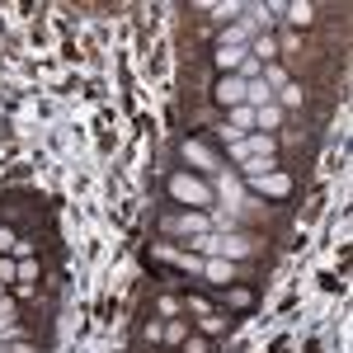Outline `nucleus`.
I'll list each match as a JSON object with an SVG mask.
<instances>
[{"label":"nucleus","instance_id":"20","mask_svg":"<svg viewBox=\"0 0 353 353\" xmlns=\"http://www.w3.org/2000/svg\"><path fill=\"white\" fill-rule=\"evenodd\" d=\"M141 339H146V344H161L165 339V321H146V325H141Z\"/></svg>","mask_w":353,"mask_h":353},{"label":"nucleus","instance_id":"1","mask_svg":"<svg viewBox=\"0 0 353 353\" xmlns=\"http://www.w3.org/2000/svg\"><path fill=\"white\" fill-rule=\"evenodd\" d=\"M165 193H170L174 208H193V212H212V208H217V189H212L208 179L189 174V170H170Z\"/></svg>","mask_w":353,"mask_h":353},{"label":"nucleus","instance_id":"10","mask_svg":"<svg viewBox=\"0 0 353 353\" xmlns=\"http://www.w3.org/2000/svg\"><path fill=\"white\" fill-rule=\"evenodd\" d=\"M217 297L226 301V311H245V306H254V292H250L245 283H231V288H217Z\"/></svg>","mask_w":353,"mask_h":353},{"label":"nucleus","instance_id":"5","mask_svg":"<svg viewBox=\"0 0 353 353\" xmlns=\"http://www.w3.org/2000/svg\"><path fill=\"white\" fill-rule=\"evenodd\" d=\"M245 278V269L241 264H231V259H203V283L198 288H231V283H241Z\"/></svg>","mask_w":353,"mask_h":353},{"label":"nucleus","instance_id":"22","mask_svg":"<svg viewBox=\"0 0 353 353\" xmlns=\"http://www.w3.org/2000/svg\"><path fill=\"white\" fill-rule=\"evenodd\" d=\"M14 283H38V259H19V278Z\"/></svg>","mask_w":353,"mask_h":353},{"label":"nucleus","instance_id":"18","mask_svg":"<svg viewBox=\"0 0 353 353\" xmlns=\"http://www.w3.org/2000/svg\"><path fill=\"white\" fill-rule=\"evenodd\" d=\"M14 278H19V259L14 254H0V288H10Z\"/></svg>","mask_w":353,"mask_h":353},{"label":"nucleus","instance_id":"15","mask_svg":"<svg viewBox=\"0 0 353 353\" xmlns=\"http://www.w3.org/2000/svg\"><path fill=\"white\" fill-rule=\"evenodd\" d=\"M184 339H189V321H184V316H174V321H165V339H161V344H170V349H179Z\"/></svg>","mask_w":353,"mask_h":353},{"label":"nucleus","instance_id":"21","mask_svg":"<svg viewBox=\"0 0 353 353\" xmlns=\"http://www.w3.org/2000/svg\"><path fill=\"white\" fill-rule=\"evenodd\" d=\"M179 353H212V344H208L203 334H189V339L179 344Z\"/></svg>","mask_w":353,"mask_h":353},{"label":"nucleus","instance_id":"4","mask_svg":"<svg viewBox=\"0 0 353 353\" xmlns=\"http://www.w3.org/2000/svg\"><path fill=\"white\" fill-rule=\"evenodd\" d=\"M241 184L254 193V198H288V193L297 189V179H292L288 170H269V174H254V179H241Z\"/></svg>","mask_w":353,"mask_h":353},{"label":"nucleus","instance_id":"14","mask_svg":"<svg viewBox=\"0 0 353 353\" xmlns=\"http://www.w3.org/2000/svg\"><path fill=\"white\" fill-rule=\"evenodd\" d=\"M250 57H259L264 66H269V61H278V43H273V33H259V38L250 43Z\"/></svg>","mask_w":353,"mask_h":353},{"label":"nucleus","instance_id":"25","mask_svg":"<svg viewBox=\"0 0 353 353\" xmlns=\"http://www.w3.org/2000/svg\"><path fill=\"white\" fill-rule=\"evenodd\" d=\"M14 306H19V301L10 297V292L0 297V325H10V321H14Z\"/></svg>","mask_w":353,"mask_h":353},{"label":"nucleus","instance_id":"2","mask_svg":"<svg viewBox=\"0 0 353 353\" xmlns=\"http://www.w3.org/2000/svg\"><path fill=\"white\" fill-rule=\"evenodd\" d=\"M179 161H184L179 170H189L198 179H208V184H212V174L226 170V161L212 151V137H184V141H179Z\"/></svg>","mask_w":353,"mask_h":353},{"label":"nucleus","instance_id":"16","mask_svg":"<svg viewBox=\"0 0 353 353\" xmlns=\"http://www.w3.org/2000/svg\"><path fill=\"white\" fill-rule=\"evenodd\" d=\"M259 81L269 85L273 94H278V90H283V85L292 81V76H288V66H283V61H269V66H264V76H259Z\"/></svg>","mask_w":353,"mask_h":353},{"label":"nucleus","instance_id":"17","mask_svg":"<svg viewBox=\"0 0 353 353\" xmlns=\"http://www.w3.org/2000/svg\"><path fill=\"white\" fill-rule=\"evenodd\" d=\"M236 76H241L245 85H250V81H259V76H264V61H259V57H250V52H245V61L236 66Z\"/></svg>","mask_w":353,"mask_h":353},{"label":"nucleus","instance_id":"3","mask_svg":"<svg viewBox=\"0 0 353 353\" xmlns=\"http://www.w3.org/2000/svg\"><path fill=\"white\" fill-rule=\"evenodd\" d=\"M161 231L165 236H179V245H184V241H193V236H208V231H212V217H208V212H193V208H174V212L161 217Z\"/></svg>","mask_w":353,"mask_h":353},{"label":"nucleus","instance_id":"19","mask_svg":"<svg viewBox=\"0 0 353 353\" xmlns=\"http://www.w3.org/2000/svg\"><path fill=\"white\" fill-rule=\"evenodd\" d=\"M10 297L14 301H38V283H10Z\"/></svg>","mask_w":353,"mask_h":353},{"label":"nucleus","instance_id":"12","mask_svg":"<svg viewBox=\"0 0 353 353\" xmlns=\"http://www.w3.org/2000/svg\"><path fill=\"white\" fill-rule=\"evenodd\" d=\"M208 311H212V297H208L203 288H184V316L198 321V316H208Z\"/></svg>","mask_w":353,"mask_h":353},{"label":"nucleus","instance_id":"24","mask_svg":"<svg viewBox=\"0 0 353 353\" xmlns=\"http://www.w3.org/2000/svg\"><path fill=\"white\" fill-rule=\"evenodd\" d=\"M0 353H43V349H38L33 339H10V344H5Z\"/></svg>","mask_w":353,"mask_h":353},{"label":"nucleus","instance_id":"7","mask_svg":"<svg viewBox=\"0 0 353 353\" xmlns=\"http://www.w3.org/2000/svg\"><path fill=\"white\" fill-rule=\"evenodd\" d=\"M259 33H264V28L254 24L250 14H241V19H231V24L221 28V38H217V43H226V48H250V43H254Z\"/></svg>","mask_w":353,"mask_h":353},{"label":"nucleus","instance_id":"11","mask_svg":"<svg viewBox=\"0 0 353 353\" xmlns=\"http://www.w3.org/2000/svg\"><path fill=\"white\" fill-rule=\"evenodd\" d=\"M273 104H278L283 113H288V109H301V104H306V90H301V81H288L278 94H273Z\"/></svg>","mask_w":353,"mask_h":353},{"label":"nucleus","instance_id":"23","mask_svg":"<svg viewBox=\"0 0 353 353\" xmlns=\"http://www.w3.org/2000/svg\"><path fill=\"white\" fill-rule=\"evenodd\" d=\"M14 241H19V231L0 221V254H10V250H14Z\"/></svg>","mask_w":353,"mask_h":353},{"label":"nucleus","instance_id":"13","mask_svg":"<svg viewBox=\"0 0 353 353\" xmlns=\"http://www.w3.org/2000/svg\"><path fill=\"white\" fill-rule=\"evenodd\" d=\"M151 311H156L161 321H174V316H184V297H174V292H161V297L151 301Z\"/></svg>","mask_w":353,"mask_h":353},{"label":"nucleus","instance_id":"6","mask_svg":"<svg viewBox=\"0 0 353 353\" xmlns=\"http://www.w3.org/2000/svg\"><path fill=\"white\" fill-rule=\"evenodd\" d=\"M212 104H217V113L241 109L245 104V81L241 76H217V85H212Z\"/></svg>","mask_w":353,"mask_h":353},{"label":"nucleus","instance_id":"26","mask_svg":"<svg viewBox=\"0 0 353 353\" xmlns=\"http://www.w3.org/2000/svg\"><path fill=\"white\" fill-rule=\"evenodd\" d=\"M170 353H174V349H170Z\"/></svg>","mask_w":353,"mask_h":353},{"label":"nucleus","instance_id":"9","mask_svg":"<svg viewBox=\"0 0 353 353\" xmlns=\"http://www.w3.org/2000/svg\"><path fill=\"white\" fill-rule=\"evenodd\" d=\"M193 330H198L203 339H221V334L231 330V316H217V311H208V316H198V321H193Z\"/></svg>","mask_w":353,"mask_h":353},{"label":"nucleus","instance_id":"8","mask_svg":"<svg viewBox=\"0 0 353 353\" xmlns=\"http://www.w3.org/2000/svg\"><path fill=\"white\" fill-rule=\"evenodd\" d=\"M283 19L292 24V33H301V28L316 24V5H301V0H292V5H283Z\"/></svg>","mask_w":353,"mask_h":353}]
</instances>
